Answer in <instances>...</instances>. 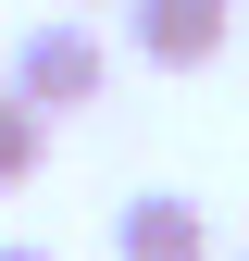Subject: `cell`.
<instances>
[{
  "label": "cell",
  "mask_w": 249,
  "mask_h": 261,
  "mask_svg": "<svg viewBox=\"0 0 249 261\" xmlns=\"http://www.w3.org/2000/svg\"><path fill=\"white\" fill-rule=\"evenodd\" d=\"M0 75H13V100L38 112V124H62V112H87V100L112 87V50H100V25L50 13V25H25V38H13V62H0Z\"/></svg>",
  "instance_id": "1"
},
{
  "label": "cell",
  "mask_w": 249,
  "mask_h": 261,
  "mask_svg": "<svg viewBox=\"0 0 249 261\" xmlns=\"http://www.w3.org/2000/svg\"><path fill=\"white\" fill-rule=\"evenodd\" d=\"M112 261H212V212L187 187H137L112 212Z\"/></svg>",
  "instance_id": "2"
},
{
  "label": "cell",
  "mask_w": 249,
  "mask_h": 261,
  "mask_svg": "<svg viewBox=\"0 0 249 261\" xmlns=\"http://www.w3.org/2000/svg\"><path fill=\"white\" fill-rule=\"evenodd\" d=\"M124 38L162 75H200V62H225V0H124Z\"/></svg>",
  "instance_id": "3"
},
{
  "label": "cell",
  "mask_w": 249,
  "mask_h": 261,
  "mask_svg": "<svg viewBox=\"0 0 249 261\" xmlns=\"http://www.w3.org/2000/svg\"><path fill=\"white\" fill-rule=\"evenodd\" d=\"M38 162H50V124H38V112L13 100V75H0V187H25Z\"/></svg>",
  "instance_id": "4"
},
{
  "label": "cell",
  "mask_w": 249,
  "mask_h": 261,
  "mask_svg": "<svg viewBox=\"0 0 249 261\" xmlns=\"http://www.w3.org/2000/svg\"><path fill=\"white\" fill-rule=\"evenodd\" d=\"M0 261H50V249H38V237H0Z\"/></svg>",
  "instance_id": "5"
},
{
  "label": "cell",
  "mask_w": 249,
  "mask_h": 261,
  "mask_svg": "<svg viewBox=\"0 0 249 261\" xmlns=\"http://www.w3.org/2000/svg\"><path fill=\"white\" fill-rule=\"evenodd\" d=\"M75 25H87V0H75Z\"/></svg>",
  "instance_id": "6"
},
{
  "label": "cell",
  "mask_w": 249,
  "mask_h": 261,
  "mask_svg": "<svg viewBox=\"0 0 249 261\" xmlns=\"http://www.w3.org/2000/svg\"><path fill=\"white\" fill-rule=\"evenodd\" d=\"M237 261H249V249H237Z\"/></svg>",
  "instance_id": "7"
}]
</instances>
